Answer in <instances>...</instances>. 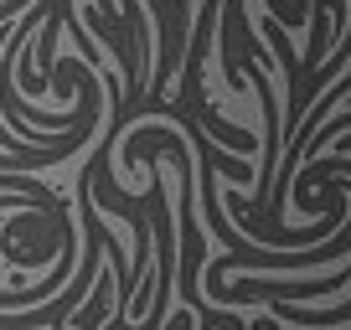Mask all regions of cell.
<instances>
[{
	"mask_svg": "<svg viewBox=\"0 0 351 330\" xmlns=\"http://www.w3.org/2000/svg\"><path fill=\"white\" fill-rule=\"evenodd\" d=\"M351 284V258L341 268H330V274H315V279H258V274H243L232 279V284H222L217 294H212V305H269V299H285V305H305V299H330L341 294V289Z\"/></svg>",
	"mask_w": 351,
	"mask_h": 330,
	"instance_id": "obj_1",
	"label": "cell"
}]
</instances>
